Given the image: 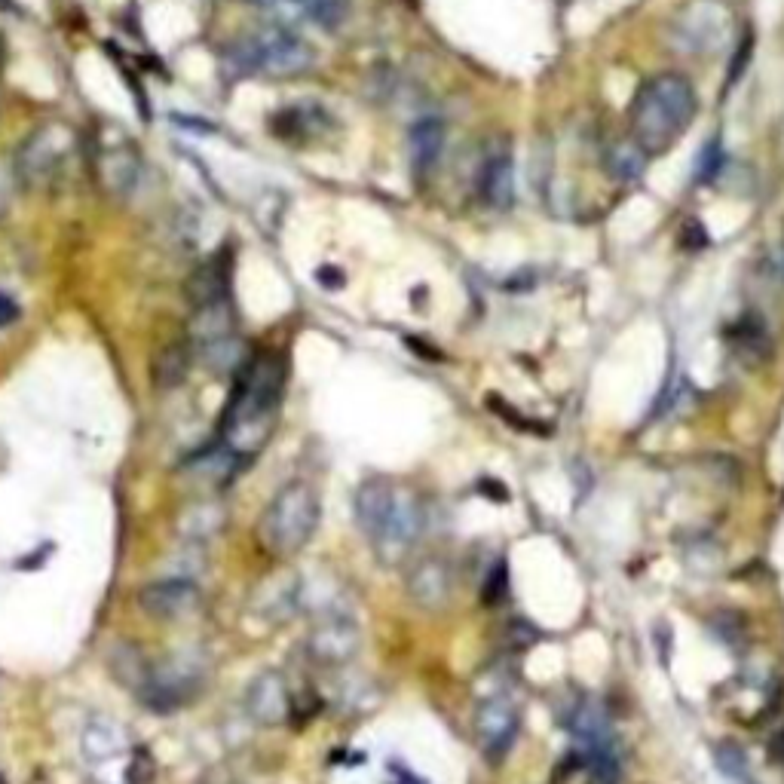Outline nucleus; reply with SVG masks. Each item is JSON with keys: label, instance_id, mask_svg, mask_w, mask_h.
Wrapping results in <instances>:
<instances>
[{"label": "nucleus", "instance_id": "nucleus-22", "mask_svg": "<svg viewBox=\"0 0 784 784\" xmlns=\"http://www.w3.org/2000/svg\"><path fill=\"white\" fill-rule=\"evenodd\" d=\"M604 163H607V172L619 181H637L644 175L647 163H650V154L644 151L641 144L634 138H619L607 147L604 154Z\"/></svg>", "mask_w": 784, "mask_h": 784}, {"label": "nucleus", "instance_id": "nucleus-25", "mask_svg": "<svg viewBox=\"0 0 784 784\" xmlns=\"http://www.w3.org/2000/svg\"><path fill=\"white\" fill-rule=\"evenodd\" d=\"M347 10H350V0H304L307 19L322 28H337L347 19Z\"/></svg>", "mask_w": 784, "mask_h": 784}, {"label": "nucleus", "instance_id": "nucleus-18", "mask_svg": "<svg viewBox=\"0 0 784 784\" xmlns=\"http://www.w3.org/2000/svg\"><path fill=\"white\" fill-rule=\"evenodd\" d=\"M224 521H227V515H224L221 503L200 500V503H190L187 509H181L175 530L184 536V543H209V539H215L224 530Z\"/></svg>", "mask_w": 784, "mask_h": 784}, {"label": "nucleus", "instance_id": "nucleus-5", "mask_svg": "<svg viewBox=\"0 0 784 784\" xmlns=\"http://www.w3.org/2000/svg\"><path fill=\"white\" fill-rule=\"evenodd\" d=\"M92 166L102 190L114 200H126L141 178L138 144L117 126H98L92 138Z\"/></svg>", "mask_w": 784, "mask_h": 784}, {"label": "nucleus", "instance_id": "nucleus-28", "mask_svg": "<svg viewBox=\"0 0 784 784\" xmlns=\"http://www.w3.org/2000/svg\"><path fill=\"white\" fill-rule=\"evenodd\" d=\"M720 160H723V154H720V141L714 138V141H708L705 144V151H702V160H699V181H711L717 172H720Z\"/></svg>", "mask_w": 784, "mask_h": 784}, {"label": "nucleus", "instance_id": "nucleus-20", "mask_svg": "<svg viewBox=\"0 0 784 784\" xmlns=\"http://www.w3.org/2000/svg\"><path fill=\"white\" fill-rule=\"evenodd\" d=\"M187 298H190L193 307L230 298V279H227V258L224 255H215L193 270V276L187 279Z\"/></svg>", "mask_w": 784, "mask_h": 784}, {"label": "nucleus", "instance_id": "nucleus-12", "mask_svg": "<svg viewBox=\"0 0 784 784\" xmlns=\"http://www.w3.org/2000/svg\"><path fill=\"white\" fill-rule=\"evenodd\" d=\"M454 592V576L451 567L441 558H423L420 564H414V570L408 573V595L417 607L435 613L451 601Z\"/></svg>", "mask_w": 784, "mask_h": 784}, {"label": "nucleus", "instance_id": "nucleus-21", "mask_svg": "<svg viewBox=\"0 0 784 784\" xmlns=\"http://www.w3.org/2000/svg\"><path fill=\"white\" fill-rule=\"evenodd\" d=\"M190 362H193V343L184 340H172L154 356V386L157 389H178L187 374H190Z\"/></svg>", "mask_w": 784, "mask_h": 784}, {"label": "nucleus", "instance_id": "nucleus-27", "mask_svg": "<svg viewBox=\"0 0 784 784\" xmlns=\"http://www.w3.org/2000/svg\"><path fill=\"white\" fill-rule=\"evenodd\" d=\"M506 585H509V573H506V564L500 561L484 582V604H500L506 598Z\"/></svg>", "mask_w": 784, "mask_h": 784}, {"label": "nucleus", "instance_id": "nucleus-16", "mask_svg": "<svg viewBox=\"0 0 784 784\" xmlns=\"http://www.w3.org/2000/svg\"><path fill=\"white\" fill-rule=\"evenodd\" d=\"M331 117L319 105H291L273 117V132L285 141H313L331 129Z\"/></svg>", "mask_w": 784, "mask_h": 784}, {"label": "nucleus", "instance_id": "nucleus-11", "mask_svg": "<svg viewBox=\"0 0 784 784\" xmlns=\"http://www.w3.org/2000/svg\"><path fill=\"white\" fill-rule=\"evenodd\" d=\"M245 711L249 717L267 729L282 726L291 717V693L279 671H261L245 693Z\"/></svg>", "mask_w": 784, "mask_h": 784}, {"label": "nucleus", "instance_id": "nucleus-29", "mask_svg": "<svg viewBox=\"0 0 784 784\" xmlns=\"http://www.w3.org/2000/svg\"><path fill=\"white\" fill-rule=\"evenodd\" d=\"M126 778H129V784H147L154 778V763H151V754L147 751H135L132 754V763H129V769H126Z\"/></svg>", "mask_w": 784, "mask_h": 784}, {"label": "nucleus", "instance_id": "nucleus-30", "mask_svg": "<svg viewBox=\"0 0 784 784\" xmlns=\"http://www.w3.org/2000/svg\"><path fill=\"white\" fill-rule=\"evenodd\" d=\"M751 46H754V37H751V34H745V40L739 43V56H732V65H729L726 86H732V83H739V80H742V71H745V65H748V59H751Z\"/></svg>", "mask_w": 784, "mask_h": 784}, {"label": "nucleus", "instance_id": "nucleus-4", "mask_svg": "<svg viewBox=\"0 0 784 784\" xmlns=\"http://www.w3.org/2000/svg\"><path fill=\"white\" fill-rule=\"evenodd\" d=\"M227 59L239 74H267V77H298L313 68V46L288 31L285 25H267L230 46Z\"/></svg>", "mask_w": 784, "mask_h": 784}, {"label": "nucleus", "instance_id": "nucleus-17", "mask_svg": "<svg viewBox=\"0 0 784 784\" xmlns=\"http://www.w3.org/2000/svg\"><path fill=\"white\" fill-rule=\"evenodd\" d=\"M392 503H396V490L386 481H365L356 490V521L368 539H374L380 533V527L386 524V518L392 512Z\"/></svg>", "mask_w": 784, "mask_h": 784}, {"label": "nucleus", "instance_id": "nucleus-31", "mask_svg": "<svg viewBox=\"0 0 784 784\" xmlns=\"http://www.w3.org/2000/svg\"><path fill=\"white\" fill-rule=\"evenodd\" d=\"M22 316V310H19V304H16V298H10L7 291H0V328H7V325H13L16 319Z\"/></svg>", "mask_w": 784, "mask_h": 784}, {"label": "nucleus", "instance_id": "nucleus-9", "mask_svg": "<svg viewBox=\"0 0 784 784\" xmlns=\"http://www.w3.org/2000/svg\"><path fill=\"white\" fill-rule=\"evenodd\" d=\"M138 604L147 616L154 619H181L190 616L200 607V588L193 579L184 576H166L160 582H151L141 588Z\"/></svg>", "mask_w": 784, "mask_h": 784}, {"label": "nucleus", "instance_id": "nucleus-1", "mask_svg": "<svg viewBox=\"0 0 784 784\" xmlns=\"http://www.w3.org/2000/svg\"><path fill=\"white\" fill-rule=\"evenodd\" d=\"M282 389L285 362L276 353H261L239 368L221 426V445L239 463H249L270 441L282 405Z\"/></svg>", "mask_w": 784, "mask_h": 784}, {"label": "nucleus", "instance_id": "nucleus-6", "mask_svg": "<svg viewBox=\"0 0 784 784\" xmlns=\"http://www.w3.org/2000/svg\"><path fill=\"white\" fill-rule=\"evenodd\" d=\"M74 154V132L65 123H46L34 129L16 154L19 178L31 187L46 184L65 169L68 157Z\"/></svg>", "mask_w": 784, "mask_h": 784}, {"label": "nucleus", "instance_id": "nucleus-8", "mask_svg": "<svg viewBox=\"0 0 784 784\" xmlns=\"http://www.w3.org/2000/svg\"><path fill=\"white\" fill-rule=\"evenodd\" d=\"M420 530H423V509H420L417 497L408 494V490L405 494H396V503H392L386 524L371 539L377 558L383 564H399L402 555H408L414 549V543L420 539Z\"/></svg>", "mask_w": 784, "mask_h": 784}, {"label": "nucleus", "instance_id": "nucleus-10", "mask_svg": "<svg viewBox=\"0 0 784 784\" xmlns=\"http://www.w3.org/2000/svg\"><path fill=\"white\" fill-rule=\"evenodd\" d=\"M475 735L490 760H503L518 735V711L509 699H487L475 711Z\"/></svg>", "mask_w": 784, "mask_h": 784}, {"label": "nucleus", "instance_id": "nucleus-3", "mask_svg": "<svg viewBox=\"0 0 784 784\" xmlns=\"http://www.w3.org/2000/svg\"><path fill=\"white\" fill-rule=\"evenodd\" d=\"M319 527V497L313 484L291 481L270 500L258 521V543L270 558L298 555Z\"/></svg>", "mask_w": 784, "mask_h": 784}, {"label": "nucleus", "instance_id": "nucleus-33", "mask_svg": "<svg viewBox=\"0 0 784 784\" xmlns=\"http://www.w3.org/2000/svg\"><path fill=\"white\" fill-rule=\"evenodd\" d=\"M402 784H420V781H414V778H402Z\"/></svg>", "mask_w": 784, "mask_h": 784}, {"label": "nucleus", "instance_id": "nucleus-19", "mask_svg": "<svg viewBox=\"0 0 784 784\" xmlns=\"http://www.w3.org/2000/svg\"><path fill=\"white\" fill-rule=\"evenodd\" d=\"M236 325V313L230 298L193 307V319H190V343L193 347H206V343H215L221 337H230Z\"/></svg>", "mask_w": 784, "mask_h": 784}, {"label": "nucleus", "instance_id": "nucleus-7", "mask_svg": "<svg viewBox=\"0 0 784 784\" xmlns=\"http://www.w3.org/2000/svg\"><path fill=\"white\" fill-rule=\"evenodd\" d=\"M362 631L350 616H322L307 634V656L322 668H340L359 656Z\"/></svg>", "mask_w": 784, "mask_h": 784}, {"label": "nucleus", "instance_id": "nucleus-14", "mask_svg": "<svg viewBox=\"0 0 784 784\" xmlns=\"http://www.w3.org/2000/svg\"><path fill=\"white\" fill-rule=\"evenodd\" d=\"M445 138H448V132L438 117H420L408 129V160L417 175H429L435 169V163L441 160V151H445Z\"/></svg>", "mask_w": 784, "mask_h": 784}, {"label": "nucleus", "instance_id": "nucleus-2", "mask_svg": "<svg viewBox=\"0 0 784 784\" xmlns=\"http://www.w3.org/2000/svg\"><path fill=\"white\" fill-rule=\"evenodd\" d=\"M699 111L693 83L680 74H656L637 89L631 102V138L653 154H665L668 147L690 129Z\"/></svg>", "mask_w": 784, "mask_h": 784}, {"label": "nucleus", "instance_id": "nucleus-23", "mask_svg": "<svg viewBox=\"0 0 784 784\" xmlns=\"http://www.w3.org/2000/svg\"><path fill=\"white\" fill-rule=\"evenodd\" d=\"M714 763H717V769H720L729 781H735V784H751L748 757H745V751L735 745V742H720V745H714Z\"/></svg>", "mask_w": 784, "mask_h": 784}, {"label": "nucleus", "instance_id": "nucleus-26", "mask_svg": "<svg viewBox=\"0 0 784 784\" xmlns=\"http://www.w3.org/2000/svg\"><path fill=\"white\" fill-rule=\"evenodd\" d=\"M732 340H735V347H739V350L760 353V347L766 343V334H763V325L754 322V316H745L739 325L732 328Z\"/></svg>", "mask_w": 784, "mask_h": 784}, {"label": "nucleus", "instance_id": "nucleus-13", "mask_svg": "<svg viewBox=\"0 0 784 784\" xmlns=\"http://www.w3.org/2000/svg\"><path fill=\"white\" fill-rule=\"evenodd\" d=\"M478 190L481 200L490 209H509L515 200V166H512V154L506 147H497L490 151L484 166H481V178H478Z\"/></svg>", "mask_w": 784, "mask_h": 784}, {"label": "nucleus", "instance_id": "nucleus-24", "mask_svg": "<svg viewBox=\"0 0 784 784\" xmlns=\"http://www.w3.org/2000/svg\"><path fill=\"white\" fill-rule=\"evenodd\" d=\"M206 362L215 368V371H233V368H242V343L230 334V337H221L215 343H206V347H200Z\"/></svg>", "mask_w": 784, "mask_h": 784}, {"label": "nucleus", "instance_id": "nucleus-15", "mask_svg": "<svg viewBox=\"0 0 784 784\" xmlns=\"http://www.w3.org/2000/svg\"><path fill=\"white\" fill-rule=\"evenodd\" d=\"M80 748L92 763H108V760H117L129 748V739H126V729L117 720L92 717L80 732Z\"/></svg>", "mask_w": 784, "mask_h": 784}, {"label": "nucleus", "instance_id": "nucleus-32", "mask_svg": "<svg viewBox=\"0 0 784 784\" xmlns=\"http://www.w3.org/2000/svg\"><path fill=\"white\" fill-rule=\"evenodd\" d=\"M781 267H784V230H781Z\"/></svg>", "mask_w": 784, "mask_h": 784}]
</instances>
